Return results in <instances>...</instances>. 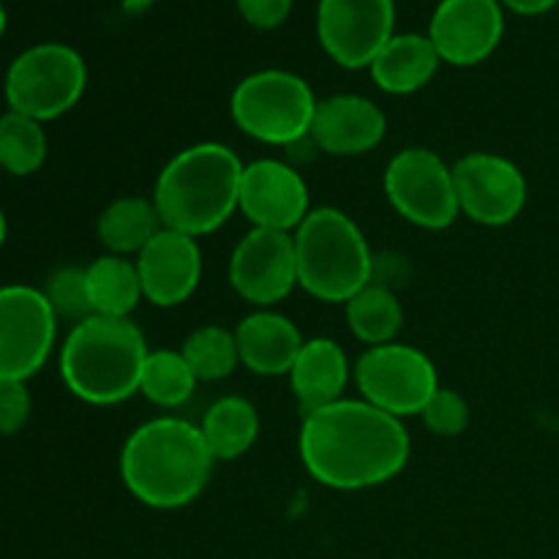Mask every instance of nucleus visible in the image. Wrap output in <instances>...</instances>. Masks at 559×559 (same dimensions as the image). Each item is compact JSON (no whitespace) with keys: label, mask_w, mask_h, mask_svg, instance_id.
Instances as JSON below:
<instances>
[{"label":"nucleus","mask_w":559,"mask_h":559,"mask_svg":"<svg viewBox=\"0 0 559 559\" xmlns=\"http://www.w3.org/2000/svg\"><path fill=\"white\" fill-rule=\"evenodd\" d=\"M300 462L317 484L336 491H364L396 478L409 462L404 420L364 399H338L304 415Z\"/></svg>","instance_id":"f257e3e1"},{"label":"nucleus","mask_w":559,"mask_h":559,"mask_svg":"<svg viewBox=\"0 0 559 559\" xmlns=\"http://www.w3.org/2000/svg\"><path fill=\"white\" fill-rule=\"evenodd\" d=\"M216 464L200 426L162 415L136 426L120 451L126 491L153 511H180L200 500Z\"/></svg>","instance_id":"f03ea898"},{"label":"nucleus","mask_w":559,"mask_h":559,"mask_svg":"<svg viewBox=\"0 0 559 559\" xmlns=\"http://www.w3.org/2000/svg\"><path fill=\"white\" fill-rule=\"evenodd\" d=\"M243 167L238 153L222 142H197L175 153L153 186V205L175 233L202 238L238 211Z\"/></svg>","instance_id":"7ed1b4c3"},{"label":"nucleus","mask_w":559,"mask_h":559,"mask_svg":"<svg viewBox=\"0 0 559 559\" xmlns=\"http://www.w3.org/2000/svg\"><path fill=\"white\" fill-rule=\"evenodd\" d=\"M147 353L134 322L93 314L71 325L60 347V377L80 402L112 407L140 393Z\"/></svg>","instance_id":"20e7f679"},{"label":"nucleus","mask_w":559,"mask_h":559,"mask_svg":"<svg viewBox=\"0 0 559 559\" xmlns=\"http://www.w3.org/2000/svg\"><path fill=\"white\" fill-rule=\"evenodd\" d=\"M298 287L322 304H347L374 282V254L364 229L338 207H311L293 233Z\"/></svg>","instance_id":"39448f33"},{"label":"nucleus","mask_w":559,"mask_h":559,"mask_svg":"<svg viewBox=\"0 0 559 559\" xmlns=\"http://www.w3.org/2000/svg\"><path fill=\"white\" fill-rule=\"evenodd\" d=\"M317 104L320 102L304 76L284 69H262L235 85L229 115L251 140L289 147L311 134Z\"/></svg>","instance_id":"423d86ee"},{"label":"nucleus","mask_w":559,"mask_h":559,"mask_svg":"<svg viewBox=\"0 0 559 559\" xmlns=\"http://www.w3.org/2000/svg\"><path fill=\"white\" fill-rule=\"evenodd\" d=\"M87 87L85 58L74 47L44 41L25 49L5 71L9 109L47 123L76 107Z\"/></svg>","instance_id":"0eeeda50"},{"label":"nucleus","mask_w":559,"mask_h":559,"mask_svg":"<svg viewBox=\"0 0 559 559\" xmlns=\"http://www.w3.org/2000/svg\"><path fill=\"white\" fill-rule=\"evenodd\" d=\"M353 377L364 402L399 420L424 413L431 396L440 391L435 360L424 349L399 342L366 349L355 364Z\"/></svg>","instance_id":"6e6552de"},{"label":"nucleus","mask_w":559,"mask_h":559,"mask_svg":"<svg viewBox=\"0 0 559 559\" xmlns=\"http://www.w3.org/2000/svg\"><path fill=\"white\" fill-rule=\"evenodd\" d=\"M382 186L393 211L420 229H448L462 216L453 167L429 147L399 151L388 162Z\"/></svg>","instance_id":"1a4fd4ad"},{"label":"nucleus","mask_w":559,"mask_h":559,"mask_svg":"<svg viewBox=\"0 0 559 559\" xmlns=\"http://www.w3.org/2000/svg\"><path fill=\"white\" fill-rule=\"evenodd\" d=\"M58 338V317L41 289L0 287V380L27 382L44 369Z\"/></svg>","instance_id":"9d476101"},{"label":"nucleus","mask_w":559,"mask_h":559,"mask_svg":"<svg viewBox=\"0 0 559 559\" xmlns=\"http://www.w3.org/2000/svg\"><path fill=\"white\" fill-rule=\"evenodd\" d=\"M393 0H320L317 38L328 58L349 71L369 69L380 49L396 36Z\"/></svg>","instance_id":"9b49d317"},{"label":"nucleus","mask_w":559,"mask_h":559,"mask_svg":"<svg viewBox=\"0 0 559 559\" xmlns=\"http://www.w3.org/2000/svg\"><path fill=\"white\" fill-rule=\"evenodd\" d=\"M459 211L484 227H506L527 205V178L511 158L475 151L453 164Z\"/></svg>","instance_id":"f8f14e48"},{"label":"nucleus","mask_w":559,"mask_h":559,"mask_svg":"<svg viewBox=\"0 0 559 559\" xmlns=\"http://www.w3.org/2000/svg\"><path fill=\"white\" fill-rule=\"evenodd\" d=\"M227 278L229 287L257 309L282 304L298 287L293 233L251 227L233 249Z\"/></svg>","instance_id":"ddd939ff"},{"label":"nucleus","mask_w":559,"mask_h":559,"mask_svg":"<svg viewBox=\"0 0 559 559\" xmlns=\"http://www.w3.org/2000/svg\"><path fill=\"white\" fill-rule=\"evenodd\" d=\"M426 36L442 63L469 69L497 52L506 36V9L500 0H440Z\"/></svg>","instance_id":"4468645a"},{"label":"nucleus","mask_w":559,"mask_h":559,"mask_svg":"<svg viewBox=\"0 0 559 559\" xmlns=\"http://www.w3.org/2000/svg\"><path fill=\"white\" fill-rule=\"evenodd\" d=\"M238 211L251 227L295 233L311 213L309 183L304 175L278 158H260L243 167Z\"/></svg>","instance_id":"2eb2a0df"},{"label":"nucleus","mask_w":559,"mask_h":559,"mask_svg":"<svg viewBox=\"0 0 559 559\" xmlns=\"http://www.w3.org/2000/svg\"><path fill=\"white\" fill-rule=\"evenodd\" d=\"M142 295L158 309L186 304L202 278V251L197 238L164 227L134 260Z\"/></svg>","instance_id":"dca6fc26"},{"label":"nucleus","mask_w":559,"mask_h":559,"mask_svg":"<svg viewBox=\"0 0 559 559\" xmlns=\"http://www.w3.org/2000/svg\"><path fill=\"white\" fill-rule=\"evenodd\" d=\"M388 118L371 98L338 93L317 104L311 140L328 156L349 158L374 151L385 140Z\"/></svg>","instance_id":"f3484780"},{"label":"nucleus","mask_w":559,"mask_h":559,"mask_svg":"<svg viewBox=\"0 0 559 559\" xmlns=\"http://www.w3.org/2000/svg\"><path fill=\"white\" fill-rule=\"evenodd\" d=\"M287 377L300 413L309 415L344 399L353 366H349L342 344L325 336H314L306 338Z\"/></svg>","instance_id":"a211bd4d"},{"label":"nucleus","mask_w":559,"mask_h":559,"mask_svg":"<svg viewBox=\"0 0 559 559\" xmlns=\"http://www.w3.org/2000/svg\"><path fill=\"white\" fill-rule=\"evenodd\" d=\"M235 338H238L240 366L260 377L289 374L304 347L298 325L271 309H257L254 314L243 317L235 328Z\"/></svg>","instance_id":"6ab92c4d"},{"label":"nucleus","mask_w":559,"mask_h":559,"mask_svg":"<svg viewBox=\"0 0 559 559\" xmlns=\"http://www.w3.org/2000/svg\"><path fill=\"white\" fill-rule=\"evenodd\" d=\"M440 55L424 33H396L371 60V80L391 96H409L429 85L440 71Z\"/></svg>","instance_id":"aec40b11"},{"label":"nucleus","mask_w":559,"mask_h":559,"mask_svg":"<svg viewBox=\"0 0 559 559\" xmlns=\"http://www.w3.org/2000/svg\"><path fill=\"white\" fill-rule=\"evenodd\" d=\"M162 229V216L151 197H118L96 222L98 240L115 257H136Z\"/></svg>","instance_id":"412c9836"},{"label":"nucleus","mask_w":559,"mask_h":559,"mask_svg":"<svg viewBox=\"0 0 559 559\" xmlns=\"http://www.w3.org/2000/svg\"><path fill=\"white\" fill-rule=\"evenodd\" d=\"M85 287L93 314L112 320H129L131 311L145 298L140 273L129 257H96L91 265H85Z\"/></svg>","instance_id":"4be33fe9"},{"label":"nucleus","mask_w":559,"mask_h":559,"mask_svg":"<svg viewBox=\"0 0 559 559\" xmlns=\"http://www.w3.org/2000/svg\"><path fill=\"white\" fill-rule=\"evenodd\" d=\"M200 431L216 462H235L254 448L260 437V413L249 399L222 396L202 415Z\"/></svg>","instance_id":"5701e85b"},{"label":"nucleus","mask_w":559,"mask_h":559,"mask_svg":"<svg viewBox=\"0 0 559 559\" xmlns=\"http://www.w3.org/2000/svg\"><path fill=\"white\" fill-rule=\"evenodd\" d=\"M347 309V325L358 342L366 347H380V344L396 342L399 331L404 325V309L399 304L396 293L385 284H366L360 293L344 304Z\"/></svg>","instance_id":"b1692460"},{"label":"nucleus","mask_w":559,"mask_h":559,"mask_svg":"<svg viewBox=\"0 0 559 559\" xmlns=\"http://www.w3.org/2000/svg\"><path fill=\"white\" fill-rule=\"evenodd\" d=\"M197 374L191 371L183 353L175 349H151L142 369L140 393L162 409H178L194 396Z\"/></svg>","instance_id":"393cba45"},{"label":"nucleus","mask_w":559,"mask_h":559,"mask_svg":"<svg viewBox=\"0 0 559 559\" xmlns=\"http://www.w3.org/2000/svg\"><path fill=\"white\" fill-rule=\"evenodd\" d=\"M44 162H47L44 123L14 109L0 115V169L14 178H27L38 173Z\"/></svg>","instance_id":"a878e982"},{"label":"nucleus","mask_w":559,"mask_h":559,"mask_svg":"<svg viewBox=\"0 0 559 559\" xmlns=\"http://www.w3.org/2000/svg\"><path fill=\"white\" fill-rule=\"evenodd\" d=\"M180 353L189 360L191 371H194L200 382L227 380L240 364L235 331L222 325H202L191 331Z\"/></svg>","instance_id":"bb28decb"},{"label":"nucleus","mask_w":559,"mask_h":559,"mask_svg":"<svg viewBox=\"0 0 559 559\" xmlns=\"http://www.w3.org/2000/svg\"><path fill=\"white\" fill-rule=\"evenodd\" d=\"M41 293L44 298L49 300V306H52L58 320H71L76 325V322L93 317L91 300H87V287H85V267L80 265L58 267V271L49 273Z\"/></svg>","instance_id":"cd10ccee"},{"label":"nucleus","mask_w":559,"mask_h":559,"mask_svg":"<svg viewBox=\"0 0 559 559\" xmlns=\"http://www.w3.org/2000/svg\"><path fill=\"white\" fill-rule=\"evenodd\" d=\"M420 420H424V426L431 435L459 437L464 435L469 426V404L459 391L440 388V391L431 396V402L424 407Z\"/></svg>","instance_id":"c85d7f7f"},{"label":"nucleus","mask_w":559,"mask_h":559,"mask_svg":"<svg viewBox=\"0 0 559 559\" xmlns=\"http://www.w3.org/2000/svg\"><path fill=\"white\" fill-rule=\"evenodd\" d=\"M33 399L25 382L0 380V437H14L31 420Z\"/></svg>","instance_id":"c756f323"},{"label":"nucleus","mask_w":559,"mask_h":559,"mask_svg":"<svg viewBox=\"0 0 559 559\" xmlns=\"http://www.w3.org/2000/svg\"><path fill=\"white\" fill-rule=\"evenodd\" d=\"M235 5L254 31H276L293 14V0H235Z\"/></svg>","instance_id":"7c9ffc66"},{"label":"nucleus","mask_w":559,"mask_h":559,"mask_svg":"<svg viewBox=\"0 0 559 559\" xmlns=\"http://www.w3.org/2000/svg\"><path fill=\"white\" fill-rule=\"evenodd\" d=\"M502 9H511L513 14L522 16H540L546 11H551L559 0H500Z\"/></svg>","instance_id":"2f4dec72"},{"label":"nucleus","mask_w":559,"mask_h":559,"mask_svg":"<svg viewBox=\"0 0 559 559\" xmlns=\"http://www.w3.org/2000/svg\"><path fill=\"white\" fill-rule=\"evenodd\" d=\"M5 238H9V222H5V213L0 211V249H3Z\"/></svg>","instance_id":"473e14b6"},{"label":"nucleus","mask_w":559,"mask_h":559,"mask_svg":"<svg viewBox=\"0 0 559 559\" xmlns=\"http://www.w3.org/2000/svg\"><path fill=\"white\" fill-rule=\"evenodd\" d=\"M5 25H9V14H5L3 3H0V38H3V33H5Z\"/></svg>","instance_id":"72a5a7b5"}]
</instances>
